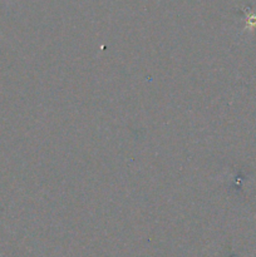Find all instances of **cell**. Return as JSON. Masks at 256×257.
I'll return each mask as SVG.
<instances>
[{"label": "cell", "instance_id": "6da1fadb", "mask_svg": "<svg viewBox=\"0 0 256 257\" xmlns=\"http://www.w3.org/2000/svg\"><path fill=\"white\" fill-rule=\"evenodd\" d=\"M246 30H253L256 28V14L248 12L246 14Z\"/></svg>", "mask_w": 256, "mask_h": 257}]
</instances>
